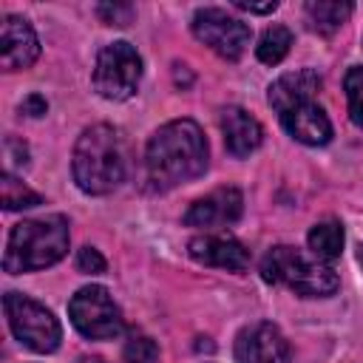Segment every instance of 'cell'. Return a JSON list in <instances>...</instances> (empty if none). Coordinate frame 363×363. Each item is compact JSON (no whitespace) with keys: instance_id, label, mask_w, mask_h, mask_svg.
<instances>
[{"instance_id":"1","label":"cell","mask_w":363,"mask_h":363,"mask_svg":"<svg viewBox=\"0 0 363 363\" xmlns=\"http://www.w3.org/2000/svg\"><path fill=\"white\" fill-rule=\"evenodd\" d=\"M207 170V139L193 119L162 125L145 150V176L153 190H170Z\"/></svg>"},{"instance_id":"2","label":"cell","mask_w":363,"mask_h":363,"mask_svg":"<svg viewBox=\"0 0 363 363\" xmlns=\"http://www.w3.org/2000/svg\"><path fill=\"white\" fill-rule=\"evenodd\" d=\"M74 182L82 193L105 196L119 187L128 170L125 142L122 133L111 125H91L82 130V136L74 145L71 159Z\"/></svg>"},{"instance_id":"3","label":"cell","mask_w":363,"mask_h":363,"mask_svg":"<svg viewBox=\"0 0 363 363\" xmlns=\"http://www.w3.org/2000/svg\"><path fill=\"white\" fill-rule=\"evenodd\" d=\"M68 252V221L62 216L26 218L11 227L3 269L11 275L34 272L57 264Z\"/></svg>"},{"instance_id":"4","label":"cell","mask_w":363,"mask_h":363,"mask_svg":"<svg viewBox=\"0 0 363 363\" xmlns=\"http://www.w3.org/2000/svg\"><path fill=\"white\" fill-rule=\"evenodd\" d=\"M261 278L267 284H278L292 289L301 298H326L337 289V272L320 261V258H309L295 247H272L264 258H261Z\"/></svg>"},{"instance_id":"5","label":"cell","mask_w":363,"mask_h":363,"mask_svg":"<svg viewBox=\"0 0 363 363\" xmlns=\"http://www.w3.org/2000/svg\"><path fill=\"white\" fill-rule=\"evenodd\" d=\"M3 309H6V320L11 335L28 346L31 352H54L62 340V329L60 320L34 298L23 295V292H6L3 295Z\"/></svg>"},{"instance_id":"6","label":"cell","mask_w":363,"mask_h":363,"mask_svg":"<svg viewBox=\"0 0 363 363\" xmlns=\"http://www.w3.org/2000/svg\"><path fill=\"white\" fill-rule=\"evenodd\" d=\"M139 79H142V57L130 43L119 40L99 51L94 65V88L99 96L113 102L130 99L139 88Z\"/></svg>"},{"instance_id":"7","label":"cell","mask_w":363,"mask_h":363,"mask_svg":"<svg viewBox=\"0 0 363 363\" xmlns=\"http://www.w3.org/2000/svg\"><path fill=\"white\" fill-rule=\"evenodd\" d=\"M68 315H71V323L77 326V332L85 335V337H91V340H111L125 326L116 301L99 284L82 286L68 301Z\"/></svg>"},{"instance_id":"8","label":"cell","mask_w":363,"mask_h":363,"mask_svg":"<svg viewBox=\"0 0 363 363\" xmlns=\"http://www.w3.org/2000/svg\"><path fill=\"white\" fill-rule=\"evenodd\" d=\"M196 40L224 60H238L250 45V26L224 9H199L190 23Z\"/></svg>"},{"instance_id":"9","label":"cell","mask_w":363,"mask_h":363,"mask_svg":"<svg viewBox=\"0 0 363 363\" xmlns=\"http://www.w3.org/2000/svg\"><path fill=\"white\" fill-rule=\"evenodd\" d=\"M235 363H289V340L275 323H250L235 337Z\"/></svg>"},{"instance_id":"10","label":"cell","mask_w":363,"mask_h":363,"mask_svg":"<svg viewBox=\"0 0 363 363\" xmlns=\"http://www.w3.org/2000/svg\"><path fill=\"white\" fill-rule=\"evenodd\" d=\"M40 57V40L26 17L6 14L0 26V65L3 71L28 68Z\"/></svg>"},{"instance_id":"11","label":"cell","mask_w":363,"mask_h":363,"mask_svg":"<svg viewBox=\"0 0 363 363\" xmlns=\"http://www.w3.org/2000/svg\"><path fill=\"white\" fill-rule=\"evenodd\" d=\"M241 210H244V196L235 187H218L190 204V210L184 213V224L213 230V227L235 224L241 218Z\"/></svg>"},{"instance_id":"12","label":"cell","mask_w":363,"mask_h":363,"mask_svg":"<svg viewBox=\"0 0 363 363\" xmlns=\"http://www.w3.org/2000/svg\"><path fill=\"white\" fill-rule=\"evenodd\" d=\"M190 258L204 264V267H218V269H230V272H244L250 264V252L241 241H235L233 235H196L190 244Z\"/></svg>"},{"instance_id":"13","label":"cell","mask_w":363,"mask_h":363,"mask_svg":"<svg viewBox=\"0 0 363 363\" xmlns=\"http://www.w3.org/2000/svg\"><path fill=\"white\" fill-rule=\"evenodd\" d=\"M281 125L301 145L318 147V145H326L332 139V122L323 113V108L315 105V102H303V105H295V108L284 111Z\"/></svg>"},{"instance_id":"14","label":"cell","mask_w":363,"mask_h":363,"mask_svg":"<svg viewBox=\"0 0 363 363\" xmlns=\"http://www.w3.org/2000/svg\"><path fill=\"white\" fill-rule=\"evenodd\" d=\"M221 133H224L227 153L235 159L250 156L264 142V130H261L258 119L238 105H230L221 111Z\"/></svg>"},{"instance_id":"15","label":"cell","mask_w":363,"mask_h":363,"mask_svg":"<svg viewBox=\"0 0 363 363\" xmlns=\"http://www.w3.org/2000/svg\"><path fill=\"white\" fill-rule=\"evenodd\" d=\"M320 91V77L318 71L312 68H298V71H289L284 77H278L272 85H269V105L278 111V116L295 105H303V102H312V96Z\"/></svg>"},{"instance_id":"16","label":"cell","mask_w":363,"mask_h":363,"mask_svg":"<svg viewBox=\"0 0 363 363\" xmlns=\"http://www.w3.org/2000/svg\"><path fill=\"white\" fill-rule=\"evenodd\" d=\"M303 11H306L309 26L318 34H326L329 37V34H335L349 20V14L354 11V6L352 3H337V0H309L303 6Z\"/></svg>"},{"instance_id":"17","label":"cell","mask_w":363,"mask_h":363,"mask_svg":"<svg viewBox=\"0 0 363 363\" xmlns=\"http://www.w3.org/2000/svg\"><path fill=\"white\" fill-rule=\"evenodd\" d=\"M309 250L320 261H335L343 252V227L340 221H320L309 230Z\"/></svg>"},{"instance_id":"18","label":"cell","mask_w":363,"mask_h":363,"mask_svg":"<svg viewBox=\"0 0 363 363\" xmlns=\"http://www.w3.org/2000/svg\"><path fill=\"white\" fill-rule=\"evenodd\" d=\"M289 45H292V31H289L286 26H269V28L261 34V40H258L255 54H258L261 62L278 65V62L289 54Z\"/></svg>"},{"instance_id":"19","label":"cell","mask_w":363,"mask_h":363,"mask_svg":"<svg viewBox=\"0 0 363 363\" xmlns=\"http://www.w3.org/2000/svg\"><path fill=\"white\" fill-rule=\"evenodd\" d=\"M0 199H3V207L6 210H26V207H37L43 199H40V193H34L28 184H23L14 173H3V179H0Z\"/></svg>"},{"instance_id":"20","label":"cell","mask_w":363,"mask_h":363,"mask_svg":"<svg viewBox=\"0 0 363 363\" xmlns=\"http://www.w3.org/2000/svg\"><path fill=\"white\" fill-rule=\"evenodd\" d=\"M343 88H346V99H349V116L354 125L363 128V65L349 68Z\"/></svg>"},{"instance_id":"21","label":"cell","mask_w":363,"mask_h":363,"mask_svg":"<svg viewBox=\"0 0 363 363\" xmlns=\"http://www.w3.org/2000/svg\"><path fill=\"white\" fill-rule=\"evenodd\" d=\"M125 363H159V346L147 335H133L122 352Z\"/></svg>"},{"instance_id":"22","label":"cell","mask_w":363,"mask_h":363,"mask_svg":"<svg viewBox=\"0 0 363 363\" xmlns=\"http://www.w3.org/2000/svg\"><path fill=\"white\" fill-rule=\"evenodd\" d=\"M96 14L108 26H128L133 17V9L128 3H102V6H96Z\"/></svg>"},{"instance_id":"23","label":"cell","mask_w":363,"mask_h":363,"mask_svg":"<svg viewBox=\"0 0 363 363\" xmlns=\"http://www.w3.org/2000/svg\"><path fill=\"white\" fill-rule=\"evenodd\" d=\"M77 269H79V272H88V275L105 272V258H102V252L94 250V247H82V250L77 252Z\"/></svg>"},{"instance_id":"24","label":"cell","mask_w":363,"mask_h":363,"mask_svg":"<svg viewBox=\"0 0 363 363\" xmlns=\"http://www.w3.org/2000/svg\"><path fill=\"white\" fill-rule=\"evenodd\" d=\"M233 6H235V9H241V11H250V14H269V11H275V9H278V3H275V0H269V3H244V0H235Z\"/></svg>"},{"instance_id":"25","label":"cell","mask_w":363,"mask_h":363,"mask_svg":"<svg viewBox=\"0 0 363 363\" xmlns=\"http://www.w3.org/2000/svg\"><path fill=\"white\" fill-rule=\"evenodd\" d=\"M23 111H26L28 116H43V113L48 111V102H45L40 94H31V96H26V102H23Z\"/></svg>"}]
</instances>
